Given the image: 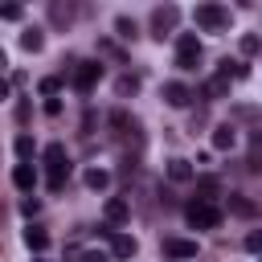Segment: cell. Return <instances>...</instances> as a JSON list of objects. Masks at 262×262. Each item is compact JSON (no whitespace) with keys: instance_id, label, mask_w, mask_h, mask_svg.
Wrapping results in <instances>:
<instances>
[{"instance_id":"obj_1","label":"cell","mask_w":262,"mask_h":262,"mask_svg":"<svg viewBox=\"0 0 262 262\" xmlns=\"http://www.w3.org/2000/svg\"><path fill=\"white\" fill-rule=\"evenodd\" d=\"M45 168H49V192H61L66 188V176H70V156L61 143H49L45 147Z\"/></svg>"},{"instance_id":"obj_2","label":"cell","mask_w":262,"mask_h":262,"mask_svg":"<svg viewBox=\"0 0 262 262\" xmlns=\"http://www.w3.org/2000/svg\"><path fill=\"white\" fill-rule=\"evenodd\" d=\"M192 20H196L201 29H209V33H221V29H229V12H225L221 4H196Z\"/></svg>"},{"instance_id":"obj_3","label":"cell","mask_w":262,"mask_h":262,"mask_svg":"<svg viewBox=\"0 0 262 262\" xmlns=\"http://www.w3.org/2000/svg\"><path fill=\"white\" fill-rule=\"evenodd\" d=\"M176 66L180 70H196L201 66V41L192 33H180L176 37Z\"/></svg>"},{"instance_id":"obj_4","label":"cell","mask_w":262,"mask_h":262,"mask_svg":"<svg viewBox=\"0 0 262 262\" xmlns=\"http://www.w3.org/2000/svg\"><path fill=\"white\" fill-rule=\"evenodd\" d=\"M188 225L192 229H217L221 225V209L217 205H205V201H192L188 205Z\"/></svg>"},{"instance_id":"obj_5","label":"cell","mask_w":262,"mask_h":262,"mask_svg":"<svg viewBox=\"0 0 262 262\" xmlns=\"http://www.w3.org/2000/svg\"><path fill=\"white\" fill-rule=\"evenodd\" d=\"M98 78H102V66H98V61H78V70H74V86H78L82 94H90Z\"/></svg>"},{"instance_id":"obj_6","label":"cell","mask_w":262,"mask_h":262,"mask_svg":"<svg viewBox=\"0 0 262 262\" xmlns=\"http://www.w3.org/2000/svg\"><path fill=\"white\" fill-rule=\"evenodd\" d=\"M176 20H180V8H176V4H164V8H156V12H151V29H156V37H164V33H168Z\"/></svg>"},{"instance_id":"obj_7","label":"cell","mask_w":262,"mask_h":262,"mask_svg":"<svg viewBox=\"0 0 262 262\" xmlns=\"http://www.w3.org/2000/svg\"><path fill=\"white\" fill-rule=\"evenodd\" d=\"M164 102H168V106H188V102H192V90H188L184 82H168V86H164Z\"/></svg>"},{"instance_id":"obj_8","label":"cell","mask_w":262,"mask_h":262,"mask_svg":"<svg viewBox=\"0 0 262 262\" xmlns=\"http://www.w3.org/2000/svg\"><path fill=\"white\" fill-rule=\"evenodd\" d=\"M164 254H168V258H196V242H184V237H164Z\"/></svg>"},{"instance_id":"obj_9","label":"cell","mask_w":262,"mask_h":262,"mask_svg":"<svg viewBox=\"0 0 262 262\" xmlns=\"http://www.w3.org/2000/svg\"><path fill=\"white\" fill-rule=\"evenodd\" d=\"M12 184H16L20 192H33V184H37V172H33V164H16V168H12Z\"/></svg>"},{"instance_id":"obj_10","label":"cell","mask_w":262,"mask_h":262,"mask_svg":"<svg viewBox=\"0 0 262 262\" xmlns=\"http://www.w3.org/2000/svg\"><path fill=\"white\" fill-rule=\"evenodd\" d=\"M233 139H237V135H233V127H229V123H217V127H213V147H217V151H229V147H233Z\"/></svg>"},{"instance_id":"obj_11","label":"cell","mask_w":262,"mask_h":262,"mask_svg":"<svg viewBox=\"0 0 262 262\" xmlns=\"http://www.w3.org/2000/svg\"><path fill=\"white\" fill-rule=\"evenodd\" d=\"M168 176H172L176 184H188L196 172H192V164H188V160H168Z\"/></svg>"},{"instance_id":"obj_12","label":"cell","mask_w":262,"mask_h":262,"mask_svg":"<svg viewBox=\"0 0 262 262\" xmlns=\"http://www.w3.org/2000/svg\"><path fill=\"white\" fill-rule=\"evenodd\" d=\"M127 213H131V209H127V201H123V196H111V201H106V221H111V225H123V221H127Z\"/></svg>"},{"instance_id":"obj_13","label":"cell","mask_w":262,"mask_h":262,"mask_svg":"<svg viewBox=\"0 0 262 262\" xmlns=\"http://www.w3.org/2000/svg\"><path fill=\"white\" fill-rule=\"evenodd\" d=\"M111 250H115V258H135V237H127V233H115L111 237Z\"/></svg>"},{"instance_id":"obj_14","label":"cell","mask_w":262,"mask_h":262,"mask_svg":"<svg viewBox=\"0 0 262 262\" xmlns=\"http://www.w3.org/2000/svg\"><path fill=\"white\" fill-rule=\"evenodd\" d=\"M25 246H29V250H45V246H49V233L37 229V225H29V229H25Z\"/></svg>"},{"instance_id":"obj_15","label":"cell","mask_w":262,"mask_h":262,"mask_svg":"<svg viewBox=\"0 0 262 262\" xmlns=\"http://www.w3.org/2000/svg\"><path fill=\"white\" fill-rule=\"evenodd\" d=\"M82 180H86V188H106V184H111L106 168H86V176H82Z\"/></svg>"},{"instance_id":"obj_16","label":"cell","mask_w":262,"mask_h":262,"mask_svg":"<svg viewBox=\"0 0 262 262\" xmlns=\"http://www.w3.org/2000/svg\"><path fill=\"white\" fill-rule=\"evenodd\" d=\"M20 45H25V49H33V53H37V49H41V45H45V37H41V29H25V33H20Z\"/></svg>"},{"instance_id":"obj_17","label":"cell","mask_w":262,"mask_h":262,"mask_svg":"<svg viewBox=\"0 0 262 262\" xmlns=\"http://www.w3.org/2000/svg\"><path fill=\"white\" fill-rule=\"evenodd\" d=\"M225 90H229V78H225V74H221V78H209V82H205V94H209V98H221Z\"/></svg>"},{"instance_id":"obj_18","label":"cell","mask_w":262,"mask_h":262,"mask_svg":"<svg viewBox=\"0 0 262 262\" xmlns=\"http://www.w3.org/2000/svg\"><path fill=\"white\" fill-rule=\"evenodd\" d=\"M196 192H201V201H205V205H213V196H217V180H213V176L196 180Z\"/></svg>"},{"instance_id":"obj_19","label":"cell","mask_w":262,"mask_h":262,"mask_svg":"<svg viewBox=\"0 0 262 262\" xmlns=\"http://www.w3.org/2000/svg\"><path fill=\"white\" fill-rule=\"evenodd\" d=\"M229 209H233V213H242V217H254V205H250L246 196H229Z\"/></svg>"},{"instance_id":"obj_20","label":"cell","mask_w":262,"mask_h":262,"mask_svg":"<svg viewBox=\"0 0 262 262\" xmlns=\"http://www.w3.org/2000/svg\"><path fill=\"white\" fill-rule=\"evenodd\" d=\"M115 29H119V37H127V41L135 37V20H127V16H119V20H115Z\"/></svg>"},{"instance_id":"obj_21","label":"cell","mask_w":262,"mask_h":262,"mask_svg":"<svg viewBox=\"0 0 262 262\" xmlns=\"http://www.w3.org/2000/svg\"><path fill=\"white\" fill-rule=\"evenodd\" d=\"M16 156H20V160H29V156H33V139H29V135H20V139H16Z\"/></svg>"},{"instance_id":"obj_22","label":"cell","mask_w":262,"mask_h":262,"mask_svg":"<svg viewBox=\"0 0 262 262\" xmlns=\"http://www.w3.org/2000/svg\"><path fill=\"white\" fill-rule=\"evenodd\" d=\"M246 250H250V254H262V233H258V229L246 233Z\"/></svg>"},{"instance_id":"obj_23","label":"cell","mask_w":262,"mask_h":262,"mask_svg":"<svg viewBox=\"0 0 262 262\" xmlns=\"http://www.w3.org/2000/svg\"><path fill=\"white\" fill-rule=\"evenodd\" d=\"M49 12H53V20H57V25H66V20H70V16H74V12H70V8H61V4H53V8H49Z\"/></svg>"},{"instance_id":"obj_24","label":"cell","mask_w":262,"mask_h":262,"mask_svg":"<svg viewBox=\"0 0 262 262\" xmlns=\"http://www.w3.org/2000/svg\"><path fill=\"white\" fill-rule=\"evenodd\" d=\"M57 86H61V78H41V94H57Z\"/></svg>"},{"instance_id":"obj_25","label":"cell","mask_w":262,"mask_h":262,"mask_svg":"<svg viewBox=\"0 0 262 262\" xmlns=\"http://www.w3.org/2000/svg\"><path fill=\"white\" fill-rule=\"evenodd\" d=\"M45 115L57 119V115H61V102H57V98H45Z\"/></svg>"},{"instance_id":"obj_26","label":"cell","mask_w":262,"mask_h":262,"mask_svg":"<svg viewBox=\"0 0 262 262\" xmlns=\"http://www.w3.org/2000/svg\"><path fill=\"white\" fill-rule=\"evenodd\" d=\"M135 86H139V82H135V78H119V94H131V90H135Z\"/></svg>"},{"instance_id":"obj_27","label":"cell","mask_w":262,"mask_h":262,"mask_svg":"<svg viewBox=\"0 0 262 262\" xmlns=\"http://www.w3.org/2000/svg\"><path fill=\"white\" fill-rule=\"evenodd\" d=\"M82 262H106V254H102V250H86V254H82Z\"/></svg>"},{"instance_id":"obj_28","label":"cell","mask_w":262,"mask_h":262,"mask_svg":"<svg viewBox=\"0 0 262 262\" xmlns=\"http://www.w3.org/2000/svg\"><path fill=\"white\" fill-rule=\"evenodd\" d=\"M254 147H258V151H262V131H254Z\"/></svg>"},{"instance_id":"obj_29","label":"cell","mask_w":262,"mask_h":262,"mask_svg":"<svg viewBox=\"0 0 262 262\" xmlns=\"http://www.w3.org/2000/svg\"><path fill=\"white\" fill-rule=\"evenodd\" d=\"M33 262H45V258H33Z\"/></svg>"}]
</instances>
